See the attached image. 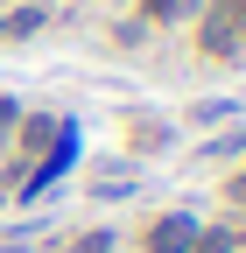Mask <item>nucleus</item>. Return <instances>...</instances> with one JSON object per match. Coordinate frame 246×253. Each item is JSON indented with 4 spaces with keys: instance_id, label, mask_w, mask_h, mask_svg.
<instances>
[{
    "instance_id": "nucleus-1",
    "label": "nucleus",
    "mask_w": 246,
    "mask_h": 253,
    "mask_svg": "<svg viewBox=\"0 0 246 253\" xmlns=\"http://www.w3.org/2000/svg\"><path fill=\"white\" fill-rule=\"evenodd\" d=\"M204 232V218L190 211H162V218H148V253H190Z\"/></svg>"
},
{
    "instance_id": "nucleus-2",
    "label": "nucleus",
    "mask_w": 246,
    "mask_h": 253,
    "mask_svg": "<svg viewBox=\"0 0 246 253\" xmlns=\"http://www.w3.org/2000/svg\"><path fill=\"white\" fill-rule=\"evenodd\" d=\"M56 134H64V120H49V113H28V120H14V155H21V162H42Z\"/></svg>"
},
{
    "instance_id": "nucleus-3",
    "label": "nucleus",
    "mask_w": 246,
    "mask_h": 253,
    "mask_svg": "<svg viewBox=\"0 0 246 253\" xmlns=\"http://www.w3.org/2000/svg\"><path fill=\"white\" fill-rule=\"evenodd\" d=\"M141 14L155 21V28H176V21H197L204 0H141Z\"/></svg>"
},
{
    "instance_id": "nucleus-4",
    "label": "nucleus",
    "mask_w": 246,
    "mask_h": 253,
    "mask_svg": "<svg viewBox=\"0 0 246 253\" xmlns=\"http://www.w3.org/2000/svg\"><path fill=\"white\" fill-rule=\"evenodd\" d=\"M42 28V7H14V14H0V42H14V36H36Z\"/></svg>"
},
{
    "instance_id": "nucleus-5",
    "label": "nucleus",
    "mask_w": 246,
    "mask_h": 253,
    "mask_svg": "<svg viewBox=\"0 0 246 253\" xmlns=\"http://www.w3.org/2000/svg\"><path fill=\"white\" fill-rule=\"evenodd\" d=\"M190 253H239V232H225V225H204Z\"/></svg>"
},
{
    "instance_id": "nucleus-6",
    "label": "nucleus",
    "mask_w": 246,
    "mask_h": 253,
    "mask_svg": "<svg viewBox=\"0 0 246 253\" xmlns=\"http://www.w3.org/2000/svg\"><path fill=\"white\" fill-rule=\"evenodd\" d=\"M71 253H120V232H84V239H71Z\"/></svg>"
}]
</instances>
